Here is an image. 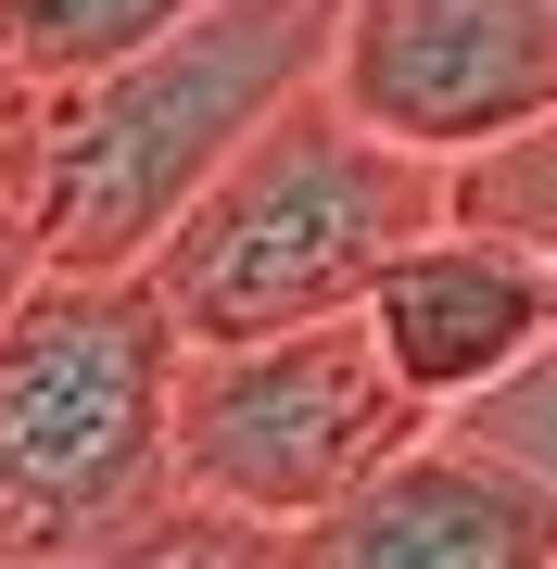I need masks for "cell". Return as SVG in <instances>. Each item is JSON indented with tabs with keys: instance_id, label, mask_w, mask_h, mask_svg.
<instances>
[{
	"instance_id": "obj_1",
	"label": "cell",
	"mask_w": 557,
	"mask_h": 569,
	"mask_svg": "<svg viewBox=\"0 0 557 569\" xmlns=\"http://www.w3.org/2000/svg\"><path fill=\"white\" fill-rule=\"evenodd\" d=\"M342 0H190L89 77H0V164L51 266H152V241L216 190V164L317 89Z\"/></svg>"
},
{
	"instance_id": "obj_2",
	"label": "cell",
	"mask_w": 557,
	"mask_h": 569,
	"mask_svg": "<svg viewBox=\"0 0 557 569\" xmlns=\"http://www.w3.org/2000/svg\"><path fill=\"white\" fill-rule=\"evenodd\" d=\"M178 355L152 266H39L0 317V569H140L178 519Z\"/></svg>"
},
{
	"instance_id": "obj_3",
	"label": "cell",
	"mask_w": 557,
	"mask_h": 569,
	"mask_svg": "<svg viewBox=\"0 0 557 569\" xmlns=\"http://www.w3.org/2000/svg\"><path fill=\"white\" fill-rule=\"evenodd\" d=\"M456 216V164L368 127L330 77L291 89L241 152L216 164V190L152 241V291L178 305L190 342H241V329L342 317L380 291V266L431 241Z\"/></svg>"
},
{
	"instance_id": "obj_4",
	"label": "cell",
	"mask_w": 557,
	"mask_h": 569,
	"mask_svg": "<svg viewBox=\"0 0 557 569\" xmlns=\"http://www.w3.org/2000/svg\"><path fill=\"white\" fill-rule=\"evenodd\" d=\"M418 418L431 406H418L406 367L380 355L368 305L178 355V481L203 493V507H228V519L279 531L291 557H305V531L330 519Z\"/></svg>"
},
{
	"instance_id": "obj_5",
	"label": "cell",
	"mask_w": 557,
	"mask_h": 569,
	"mask_svg": "<svg viewBox=\"0 0 557 569\" xmlns=\"http://www.w3.org/2000/svg\"><path fill=\"white\" fill-rule=\"evenodd\" d=\"M330 89L456 164L557 102V0H342Z\"/></svg>"
},
{
	"instance_id": "obj_6",
	"label": "cell",
	"mask_w": 557,
	"mask_h": 569,
	"mask_svg": "<svg viewBox=\"0 0 557 569\" xmlns=\"http://www.w3.org/2000/svg\"><path fill=\"white\" fill-rule=\"evenodd\" d=\"M305 569H557V493L495 430L418 418L330 519L305 531Z\"/></svg>"
},
{
	"instance_id": "obj_7",
	"label": "cell",
	"mask_w": 557,
	"mask_h": 569,
	"mask_svg": "<svg viewBox=\"0 0 557 569\" xmlns=\"http://www.w3.org/2000/svg\"><path fill=\"white\" fill-rule=\"evenodd\" d=\"M368 329H380V355L406 367L418 406L456 418V406H481L507 367H533V355L557 342V279H545V253H533V241L444 216L431 241H406V253L380 266Z\"/></svg>"
},
{
	"instance_id": "obj_8",
	"label": "cell",
	"mask_w": 557,
	"mask_h": 569,
	"mask_svg": "<svg viewBox=\"0 0 557 569\" xmlns=\"http://www.w3.org/2000/svg\"><path fill=\"white\" fill-rule=\"evenodd\" d=\"M178 13L190 0H0V77H89Z\"/></svg>"
},
{
	"instance_id": "obj_9",
	"label": "cell",
	"mask_w": 557,
	"mask_h": 569,
	"mask_svg": "<svg viewBox=\"0 0 557 569\" xmlns=\"http://www.w3.org/2000/svg\"><path fill=\"white\" fill-rule=\"evenodd\" d=\"M456 216H469V228H507V241H533V253H557V102L519 114L507 140L456 152Z\"/></svg>"
},
{
	"instance_id": "obj_10",
	"label": "cell",
	"mask_w": 557,
	"mask_h": 569,
	"mask_svg": "<svg viewBox=\"0 0 557 569\" xmlns=\"http://www.w3.org/2000/svg\"><path fill=\"white\" fill-rule=\"evenodd\" d=\"M456 418H469V430H495V443H507V456L557 493V342H545L533 367H507V380L481 392V406H456Z\"/></svg>"
},
{
	"instance_id": "obj_11",
	"label": "cell",
	"mask_w": 557,
	"mask_h": 569,
	"mask_svg": "<svg viewBox=\"0 0 557 569\" xmlns=\"http://www.w3.org/2000/svg\"><path fill=\"white\" fill-rule=\"evenodd\" d=\"M51 266V241H39V216H26V190H13V164H0V317L26 305V279Z\"/></svg>"
},
{
	"instance_id": "obj_12",
	"label": "cell",
	"mask_w": 557,
	"mask_h": 569,
	"mask_svg": "<svg viewBox=\"0 0 557 569\" xmlns=\"http://www.w3.org/2000/svg\"><path fill=\"white\" fill-rule=\"evenodd\" d=\"M545 279H557V253H545Z\"/></svg>"
}]
</instances>
